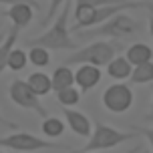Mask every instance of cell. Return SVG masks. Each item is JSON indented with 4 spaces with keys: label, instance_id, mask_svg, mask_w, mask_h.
<instances>
[{
    "label": "cell",
    "instance_id": "2",
    "mask_svg": "<svg viewBox=\"0 0 153 153\" xmlns=\"http://www.w3.org/2000/svg\"><path fill=\"white\" fill-rule=\"evenodd\" d=\"M143 30V24L131 18L127 14H117L113 16L111 20H107L105 24H101L97 28H91V30H76L79 38H95V36H111V38H135L141 34Z\"/></svg>",
    "mask_w": 153,
    "mask_h": 153
},
{
    "label": "cell",
    "instance_id": "8",
    "mask_svg": "<svg viewBox=\"0 0 153 153\" xmlns=\"http://www.w3.org/2000/svg\"><path fill=\"white\" fill-rule=\"evenodd\" d=\"M62 113H65V119L69 123V127L75 131L79 137H91L93 135V125H91L87 115L79 113L75 109H65Z\"/></svg>",
    "mask_w": 153,
    "mask_h": 153
},
{
    "label": "cell",
    "instance_id": "7",
    "mask_svg": "<svg viewBox=\"0 0 153 153\" xmlns=\"http://www.w3.org/2000/svg\"><path fill=\"white\" fill-rule=\"evenodd\" d=\"M103 105L111 111V113H123L133 105V93L127 85L115 83L105 89L103 93Z\"/></svg>",
    "mask_w": 153,
    "mask_h": 153
},
{
    "label": "cell",
    "instance_id": "24",
    "mask_svg": "<svg viewBox=\"0 0 153 153\" xmlns=\"http://www.w3.org/2000/svg\"><path fill=\"white\" fill-rule=\"evenodd\" d=\"M149 32H151V36H153V14H151V20H149Z\"/></svg>",
    "mask_w": 153,
    "mask_h": 153
},
{
    "label": "cell",
    "instance_id": "5",
    "mask_svg": "<svg viewBox=\"0 0 153 153\" xmlns=\"http://www.w3.org/2000/svg\"><path fill=\"white\" fill-rule=\"evenodd\" d=\"M0 147H8V149H14V151H40V149H51V147H59L56 143H51L46 139H40L32 133H12L6 137L0 139Z\"/></svg>",
    "mask_w": 153,
    "mask_h": 153
},
{
    "label": "cell",
    "instance_id": "4",
    "mask_svg": "<svg viewBox=\"0 0 153 153\" xmlns=\"http://www.w3.org/2000/svg\"><path fill=\"white\" fill-rule=\"evenodd\" d=\"M133 137H137V135L127 133V131H117V129H113V127H109V125L97 123L93 135L89 137L87 145H85L81 151L89 153V151H99V149H113V147L121 145V143H125V141H129V139H133Z\"/></svg>",
    "mask_w": 153,
    "mask_h": 153
},
{
    "label": "cell",
    "instance_id": "11",
    "mask_svg": "<svg viewBox=\"0 0 153 153\" xmlns=\"http://www.w3.org/2000/svg\"><path fill=\"white\" fill-rule=\"evenodd\" d=\"M151 59H153V51L147 45H143V42H135L127 51V61L131 65H135V67L145 65V62H151Z\"/></svg>",
    "mask_w": 153,
    "mask_h": 153
},
{
    "label": "cell",
    "instance_id": "3",
    "mask_svg": "<svg viewBox=\"0 0 153 153\" xmlns=\"http://www.w3.org/2000/svg\"><path fill=\"white\" fill-rule=\"evenodd\" d=\"M115 61V46L111 42L99 40L93 45L85 46L75 54L67 56V65H91V67H103V65H111Z\"/></svg>",
    "mask_w": 153,
    "mask_h": 153
},
{
    "label": "cell",
    "instance_id": "27",
    "mask_svg": "<svg viewBox=\"0 0 153 153\" xmlns=\"http://www.w3.org/2000/svg\"><path fill=\"white\" fill-rule=\"evenodd\" d=\"M143 153H149V151H145V149H143Z\"/></svg>",
    "mask_w": 153,
    "mask_h": 153
},
{
    "label": "cell",
    "instance_id": "9",
    "mask_svg": "<svg viewBox=\"0 0 153 153\" xmlns=\"http://www.w3.org/2000/svg\"><path fill=\"white\" fill-rule=\"evenodd\" d=\"M6 16L12 20V26H16L20 30V28H24L32 20V8L28 2H14L6 10Z\"/></svg>",
    "mask_w": 153,
    "mask_h": 153
},
{
    "label": "cell",
    "instance_id": "10",
    "mask_svg": "<svg viewBox=\"0 0 153 153\" xmlns=\"http://www.w3.org/2000/svg\"><path fill=\"white\" fill-rule=\"evenodd\" d=\"M75 81L83 91H91L95 85H99L101 71L97 67H91V65H81L75 73Z\"/></svg>",
    "mask_w": 153,
    "mask_h": 153
},
{
    "label": "cell",
    "instance_id": "22",
    "mask_svg": "<svg viewBox=\"0 0 153 153\" xmlns=\"http://www.w3.org/2000/svg\"><path fill=\"white\" fill-rule=\"evenodd\" d=\"M0 125H4V127H12V125H10L6 119H2V115H0Z\"/></svg>",
    "mask_w": 153,
    "mask_h": 153
},
{
    "label": "cell",
    "instance_id": "16",
    "mask_svg": "<svg viewBox=\"0 0 153 153\" xmlns=\"http://www.w3.org/2000/svg\"><path fill=\"white\" fill-rule=\"evenodd\" d=\"M131 83H151L153 81V62H145L133 69L131 73Z\"/></svg>",
    "mask_w": 153,
    "mask_h": 153
},
{
    "label": "cell",
    "instance_id": "1",
    "mask_svg": "<svg viewBox=\"0 0 153 153\" xmlns=\"http://www.w3.org/2000/svg\"><path fill=\"white\" fill-rule=\"evenodd\" d=\"M69 12H71V2H65L62 4V12L61 16L56 18V22L40 36L28 40V46H40V48H46V51H73L75 48V40L71 38L69 32Z\"/></svg>",
    "mask_w": 153,
    "mask_h": 153
},
{
    "label": "cell",
    "instance_id": "26",
    "mask_svg": "<svg viewBox=\"0 0 153 153\" xmlns=\"http://www.w3.org/2000/svg\"><path fill=\"white\" fill-rule=\"evenodd\" d=\"M4 38H6V36H4V34H0V45L4 42Z\"/></svg>",
    "mask_w": 153,
    "mask_h": 153
},
{
    "label": "cell",
    "instance_id": "21",
    "mask_svg": "<svg viewBox=\"0 0 153 153\" xmlns=\"http://www.w3.org/2000/svg\"><path fill=\"white\" fill-rule=\"evenodd\" d=\"M135 131H137V133H141V135H145V137L149 139L151 149H153V127H135Z\"/></svg>",
    "mask_w": 153,
    "mask_h": 153
},
{
    "label": "cell",
    "instance_id": "6",
    "mask_svg": "<svg viewBox=\"0 0 153 153\" xmlns=\"http://www.w3.org/2000/svg\"><path fill=\"white\" fill-rule=\"evenodd\" d=\"M10 99L14 101L18 107L28 109V111H34V113L42 115V117L46 119L45 107L40 105L38 97L32 93V89L28 87V83H26V81H20V79L12 81V85H10Z\"/></svg>",
    "mask_w": 153,
    "mask_h": 153
},
{
    "label": "cell",
    "instance_id": "12",
    "mask_svg": "<svg viewBox=\"0 0 153 153\" xmlns=\"http://www.w3.org/2000/svg\"><path fill=\"white\" fill-rule=\"evenodd\" d=\"M53 91H56V93H61V91H65V89H71L73 87V83H75V75H73V71L65 65V67H56L54 69V75H53Z\"/></svg>",
    "mask_w": 153,
    "mask_h": 153
},
{
    "label": "cell",
    "instance_id": "13",
    "mask_svg": "<svg viewBox=\"0 0 153 153\" xmlns=\"http://www.w3.org/2000/svg\"><path fill=\"white\" fill-rule=\"evenodd\" d=\"M26 83H28V87L32 89V93H34L36 97H42V95L53 91V81H51L45 73H32Z\"/></svg>",
    "mask_w": 153,
    "mask_h": 153
},
{
    "label": "cell",
    "instance_id": "23",
    "mask_svg": "<svg viewBox=\"0 0 153 153\" xmlns=\"http://www.w3.org/2000/svg\"><path fill=\"white\" fill-rule=\"evenodd\" d=\"M139 151H141V145H137V147H133V149H129L127 153H139Z\"/></svg>",
    "mask_w": 153,
    "mask_h": 153
},
{
    "label": "cell",
    "instance_id": "20",
    "mask_svg": "<svg viewBox=\"0 0 153 153\" xmlns=\"http://www.w3.org/2000/svg\"><path fill=\"white\" fill-rule=\"evenodd\" d=\"M30 62L34 67H46L51 62V56H48V51L46 48H40V46H32L30 48Z\"/></svg>",
    "mask_w": 153,
    "mask_h": 153
},
{
    "label": "cell",
    "instance_id": "14",
    "mask_svg": "<svg viewBox=\"0 0 153 153\" xmlns=\"http://www.w3.org/2000/svg\"><path fill=\"white\" fill-rule=\"evenodd\" d=\"M16 38H18V28L12 26L10 32L6 34V38H4V42L0 45V73L8 67V59H10V54H12V51H14Z\"/></svg>",
    "mask_w": 153,
    "mask_h": 153
},
{
    "label": "cell",
    "instance_id": "25",
    "mask_svg": "<svg viewBox=\"0 0 153 153\" xmlns=\"http://www.w3.org/2000/svg\"><path fill=\"white\" fill-rule=\"evenodd\" d=\"M147 121H153V103H151V113L147 115Z\"/></svg>",
    "mask_w": 153,
    "mask_h": 153
},
{
    "label": "cell",
    "instance_id": "18",
    "mask_svg": "<svg viewBox=\"0 0 153 153\" xmlns=\"http://www.w3.org/2000/svg\"><path fill=\"white\" fill-rule=\"evenodd\" d=\"M26 62H28V54L20 51V48H14L12 54H10V59H8V69L12 71H20L26 67Z\"/></svg>",
    "mask_w": 153,
    "mask_h": 153
},
{
    "label": "cell",
    "instance_id": "17",
    "mask_svg": "<svg viewBox=\"0 0 153 153\" xmlns=\"http://www.w3.org/2000/svg\"><path fill=\"white\" fill-rule=\"evenodd\" d=\"M42 133H45L46 137H59L62 135V131H65V123L59 119V117H46L45 121H42Z\"/></svg>",
    "mask_w": 153,
    "mask_h": 153
},
{
    "label": "cell",
    "instance_id": "15",
    "mask_svg": "<svg viewBox=\"0 0 153 153\" xmlns=\"http://www.w3.org/2000/svg\"><path fill=\"white\" fill-rule=\"evenodd\" d=\"M107 73L113 79H127V76H131V73H133V67H131V62L125 59V56H117L111 65L107 67Z\"/></svg>",
    "mask_w": 153,
    "mask_h": 153
},
{
    "label": "cell",
    "instance_id": "19",
    "mask_svg": "<svg viewBox=\"0 0 153 153\" xmlns=\"http://www.w3.org/2000/svg\"><path fill=\"white\" fill-rule=\"evenodd\" d=\"M56 99H59V103H61V105H65V109H69L71 105L79 103L81 95H79V91H76L75 87H71V89H65V91L56 93Z\"/></svg>",
    "mask_w": 153,
    "mask_h": 153
},
{
    "label": "cell",
    "instance_id": "28",
    "mask_svg": "<svg viewBox=\"0 0 153 153\" xmlns=\"http://www.w3.org/2000/svg\"><path fill=\"white\" fill-rule=\"evenodd\" d=\"M0 153H2V151H0Z\"/></svg>",
    "mask_w": 153,
    "mask_h": 153
}]
</instances>
